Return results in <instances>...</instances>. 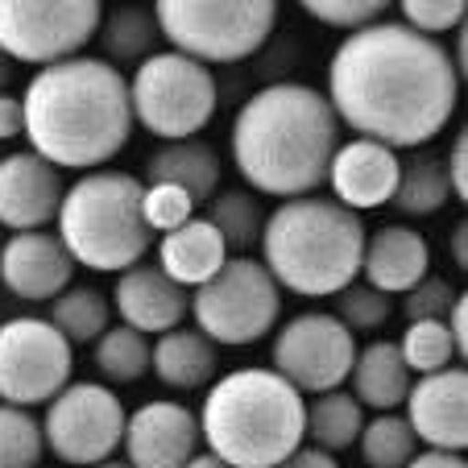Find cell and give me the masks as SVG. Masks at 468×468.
Wrapping results in <instances>:
<instances>
[{"mask_svg":"<svg viewBox=\"0 0 468 468\" xmlns=\"http://www.w3.org/2000/svg\"><path fill=\"white\" fill-rule=\"evenodd\" d=\"M324 100L356 137L423 150L456 116L460 75L443 42L381 17L336 46Z\"/></svg>","mask_w":468,"mask_h":468,"instance_id":"obj_1","label":"cell"},{"mask_svg":"<svg viewBox=\"0 0 468 468\" xmlns=\"http://www.w3.org/2000/svg\"><path fill=\"white\" fill-rule=\"evenodd\" d=\"M29 150L54 170H104L133 137L129 83L104 58L54 62L21 96Z\"/></svg>","mask_w":468,"mask_h":468,"instance_id":"obj_2","label":"cell"},{"mask_svg":"<svg viewBox=\"0 0 468 468\" xmlns=\"http://www.w3.org/2000/svg\"><path fill=\"white\" fill-rule=\"evenodd\" d=\"M232 162L261 195H315L340 145V121L307 83H265L232 116Z\"/></svg>","mask_w":468,"mask_h":468,"instance_id":"obj_3","label":"cell"},{"mask_svg":"<svg viewBox=\"0 0 468 468\" xmlns=\"http://www.w3.org/2000/svg\"><path fill=\"white\" fill-rule=\"evenodd\" d=\"M365 220L327 195L282 199L261 224V265L278 291L332 299L361 278Z\"/></svg>","mask_w":468,"mask_h":468,"instance_id":"obj_4","label":"cell"},{"mask_svg":"<svg viewBox=\"0 0 468 468\" xmlns=\"http://www.w3.org/2000/svg\"><path fill=\"white\" fill-rule=\"evenodd\" d=\"M199 440L229 468H278L307 435V398L274 369H232L199 407Z\"/></svg>","mask_w":468,"mask_h":468,"instance_id":"obj_5","label":"cell"},{"mask_svg":"<svg viewBox=\"0 0 468 468\" xmlns=\"http://www.w3.org/2000/svg\"><path fill=\"white\" fill-rule=\"evenodd\" d=\"M142 178L129 170H88L80 175L58 204V245L75 265L96 274H124L145 261L154 237L142 220Z\"/></svg>","mask_w":468,"mask_h":468,"instance_id":"obj_6","label":"cell"},{"mask_svg":"<svg viewBox=\"0 0 468 468\" xmlns=\"http://www.w3.org/2000/svg\"><path fill=\"white\" fill-rule=\"evenodd\" d=\"M162 42L175 54L224 67L257 54L278 29L274 0H162L154 5Z\"/></svg>","mask_w":468,"mask_h":468,"instance_id":"obj_7","label":"cell"},{"mask_svg":"<svg viewBox=\"0 0 468 468\" xmlns=\"http://www.w3.org/2000/svg\"><path fill=\"white\" fill-rule=\"evenodd\" d=\"M129 112L133 124L162 142H186L212 124L216 116V75L212 67L175 50H158L129 75Z\"/></svg>","mask_w":468,"mask_h":468,"instance_id":"obj_8","label":"cell"},{"mask_svg":"<svg viewBox=\"0 0 468 468\" xmlns=\"http://www.w3.org/2000/svg\"><path fill=\"white\" fill-rule=\"evenodd\" d=\"M186 315H195V332H204L216 348L257 345L278 327L282 291L257 257L237 253L204 286H195Z\"/></svg>","mask_w":468,"mask_h":468,"instance_id":"obj_9","label":"cell"},{"mask_svg":"<svg viewBox=\"0 0 468 468\" xmlns=\"http://www.w3.org/2000/svg\"><path fill=\"white\" fill-rule=\"evenodd\" d=\"M104 17L100 0H0V54L29 67L80 58Z\"/></svg>","mask_w":468,"mask_h":468,"instance_id":"obj_10","label":"cell"},{"mask_svg":"<svg viewBox=\"0 0 468 468\" xmlns=\"http://www.w3.org/2000/svg\"><path fill=\"white\" fill-rule=\"evenodd\" d=\"M124 402L104 381H67L46 407L42 443L75 468H91L121 448Z\"/></svg>","mask_w":468,"mask_h":468,"instance_id":"obj_11","label":"cell"},{"mask_svg":"<svg viewBox=\"0 0 468 468\" xmlns=\"http://www.w3.org/2000/svg\"><path fill=\"white\" fill-rule=\"evenodd\" d=\"M75 373V348L50 327V319L17 315L0 324V402L42 407Z\"/></svg>","mask_w":468,"mask_h":468,"instance_id":"obj_12","label":"cell"},{"mask_svg":"<svg viewBox=\"0 0 468 468\" xmlns=\"http://www.w3.org/2000/svg\"><path fill=\"white\" fill-rule=\"evenodd\" d=\"M356 336L332 311H303L278 327L274 340V373L294 386L303 398L340 389L353 373Z\"/></svg>","mask_w":468,"mask_h":468,"instance_id":"obj_13","label":"cell"},{"mask_svg":"<svg viewBox=\"0 0 468 468\" xmlns=\"http://www.w3.org/2000/svg\"><path fill=\"white\" fill-rule=\"evenodd\" d=\"M407 423L419 443L431 452H464L468 448V373L464 365H448L440 373H423L410 381Z\"/></svg>","mask_w":468,"mask_h":468,"instance_id":"obj_14","label":"cell"},{"mask_svg":"<svg viewBox=\"0 0 468 468\" xmlns=\"http://www.w3.org/2000/svg\"><path fill=\"white\" fill-rule=\"evenodd\" d=\"M124 464L129 468H186V460L199 452V419L191 407L178 402H145L133 415H124Z\"/></svg>","mask_w":468,"mask_h":468,"instance_id":"obj_15","label":"cell"},{"mask_svg":"<svg viewBox=\"0 0 468 468\" xmlns=\"http://www.w3.org/2000/svg\"><path fill=\"white\" fill-rule=\"evenodd\" d=\"M62 170L42 162L34 150H13L0 158V224L9 232H37L58 216Z\"/></svg>","mask_w":468,"mask_h":468,"instance_id":"obj_16","label":"cell"},{"mask_svg":"<svg viewBox=\"0 0 468 468\" xmlns=\"http://www.w3.org/2000/svg\"><path fill=\"white\" fill-rule=\"evenodd\" d=\"M398 170H402V158L389 145L369 142V137H353V142L336 145L324 183L332 186V199L340 207L361 216L369 207H381L394 199Z\"/></svg>","mask_w":468,"mask_h":468,"instance_id":"obj_17","label":"cell"},{"mask_svg":"<svg viewBox=\"0 0 468 468\" xmlns=\"http://www.w3.org/2000/svg\"><path fill=\"white\" fill-rule=\"evenodd\" d=\"M75 278V261L67 257V249L58 245V237L46 229L37 232H13L0 245V282L5 291H13L26 303H46L58 299Z\"/></svg>","mask_w":468,"mask_h":468,"instance_id":"obj_18","label":"cell"},{"mask_svg":"<svg viewBox=\"0 0 468 468\" xmlns=\"http://www.w3.org/2000/svg\"><path fill=\"white\" fill-rule=\"evenodd\" d=\"M112 303L121 311L124 327L142 332V336H162L170 327H183L186 311H191V291L175 286L158 265L137 261L116 278Z\"/></svg>","mask_w":468,"mask_h":468,"instance_id":"obj_19","label":"cell"},{"mask_svg":"<svg viewBox=\"0 0 468 468\" xmlns=\"http://www.w3.org/2000/svg\"><path fill=\"white\" fill-rule=\"evenodd\" d=\"M431 274V245L410 224H381L378 232L365 237L361 253V278L365 286L381 294H407L415 282Z\"/></svg>","mask_w":468,"mask_h":468,"instance_id":"obj_20","label":"cell"},{"mask_svg":"<svg viewBox=\"0 0 468 468\" xmlns=\"http://www.w3.org/2000/svg\"><path fill=\"white\" fill-rule=\"evenodd\" d=\"M154 245H158V270L175 286H183V291L204 286L229 261V249H224L220 232L212 229L207 216H191L186 224H178L175 232L158 237Z\"/></svg>","mask_w":468,"mask_h":468,"instance_id":"obj_21","label":"cell"},{"mask_svg":"<svg viewBox=\"0 0 468 468\" xmlns=\"http://www.w3.org/2000/svg\"><path fill=\"white\" fill-rule=\"evenodd\" d=\"M150 183H170L178 191L191 195V204H207L220 186V154L212 142L186 137V142H162L158 150L145 158V186Z\"/></svg>","mask_w":468,"mask_h":468,"instance_id":"obj_22","label":"cell"},{"mask_svg":"<svg viewBox=\"0 0 468 468\" xmlns=\"http://www.w3.org/2000/svg\"><path fill=\"white\" fill-rule=\"evenodd\" d=\"M150 369L170 389H204L216 381L220 348L195 327H170L158 340H150Z\"/></svg>","mask_w":468,"mask_h":468,"instance_id":"obj_23","label":"cell"},{"mask_svg":"<svg viewBox=\"0 0 468 468\" xmlns=\"http://www.w3.org/2000/svg\"><path fill=\"white\" fill-rule=\"evenodd\" d=\"M348 381H353L348 394H353L361 407L378 410V415L398 410L410 394V369L402 365V353H398L394 340H373V345L356 348Z\"/></svg>","mask_w":468,"mask_h":468,"instance_id":"obj_24","label":"cell"},{"mask_svg":"<svg viewBox=\"0 0 468 468\" xmlns=\"http://www.w3.org/2000/svg\"><path fill=\"white\" fill-rule=\"evenodd\" d=\"M91 42L104 50L108 67H121V62H145L150 54H158L162 46V29L154 9H142V5H124V9H112L100 17V29Z\"/></svg>","mask_w":468,"mask_h":468,"instance_id":"obj_25","label":"cell"},{"mask_svg":"<svg viewBox=\"0 0 468 468\" xmlns=\"http://www.w3.org/2000/svg\"><path fill=\"white\" fill-rule=\"evenodd\" d=\"M448 204H452V186H448V175H443V158L431 150L410 154V162H402V170H398V186L389 207L398 216L423 220V216H435Z\"/></svg>","mask_w":468,"mask_h":468,"instance_id":"obj_26","label":"cell"},{"mask_svg":"<svg viewBox=\"0 0 468 468\" xmlns=\"http://www.w3.org/2000/svg\"><path fill=\"white\" fill-rule=\"evenodd\" d=\"M361 427H365V407L340 386V389H327V394L311 398L307 435L303 440H311V448L327 452V456H340V452H348L356 443Z\"/></svg>","mask_w":468,"mask_h":468,"instance_id":"obj_27","label":"cell"},{"mask_svg":"<svg viewBox=\"0 0 468 468\" xmlns=\"http://www.w3.org/2000/svg\"><path fill=\"white\" fill-rule=\"evenodd\" d=\"M50 327L67 345H96L112 327V303L96 286H67L50 307Z\"/></svg>","mask_w":468,"mask_h":468,"instance_id":"obj_28","label":"cell"},{"mask_svg":"<svg viewBox=\"0 0 468 468\" xmlns=\"http://www.w3.org/2000/svg\"><path fill=\"white\" fill-rule=\"evenodd\" d=\"M356 448H361V460L369 468H407L410 456L419 452V440L398 410H386V415L365 419Z\"/></svg>","mask_w":468,"mask_h":468,"instance_id":"obj_29","label":"cell"},{"mask_svg":"<svg viewBox=\"0 0 468 468\" xmlns=\"http://www.w3.org/2000/svg\"><path fill=\"white\" fill-rule=\"evenodd\" d=\"M207 220L220 232L224 249H240V257H245V249H253L261 240L265 212L253 191H220V195H212Z\"/></svg>","mask_w":468,"mask_h":468,"instance_id":"obj_30","label":"cell"},{"mask_svg":"<svg viewBox=\"0 0 468 468\" xmlns=\"http://www.w3.org/2000/svg\"><path fill=\"white\" fill-rule=\"evenodd\" d=\"M96 369L104 373V386H133L150 369V340L124 324L108 327L96 340Z\"/></svg>","mask_w":468,"mask_h":468,"instance_id":"obj_31","label":"cell"},{"mask_svg":"<svg viewBox=\"0 0 468 468\" xmlns=\"http://www.w3.org/2000/svg\"><path fill=\"white\" fill-rule=\"evenodd\" d=\"M394 345L410 373H440L456 361V345H452L448 327L440 319H415V324H407V332Z\"/></svg>","mask_w":468,"mask_h":468,"instance_id":"obj_32","label":"cell"},{"mask_svg":"<svg viewBox=\"0 0 468 468\" xmlns=\"http://www.w3.org/2000/svg\"><path fill=\"white\" fill-rule=\"evenodd\" d=\"M42 452V423L29 410L0 402V468H37Z\"/></svg>","mask_w":468,"mask_h":468,"instance_id":"obj_33","label":"cell"},{"mask_svg":"<svg viewBox=\"0 0 468 468\" xmlns=\"http://www.w3.org/2000/svg\"><path fill=\"white\" fill-rule=\"evenodd\" d=\"M332 315L348 327V332H378V327L389 324L394 315V299L365 282H348L340 294H332Z\"/></svg>","mask_w":468,"mask_h":468,"instance_id":"obj_34","label":"cell"},{"mask_svg":"<svg viewBox=\"0 0 468 468\" xmlns=\"http://www.w3.org/2000/svg\"><path fill=\"white\" fill-rule=\"evenodd\" d=\"M145 186V183H142ZM195 216V204L191 195L178 191V186L170 183H150L142 191V220L145 229L154 232V237H166V232H175L178 224H186Z\"/></svg>","mask_w":468,"mask_h":468,"instance_id":"obj_35","label":"cell"},{"mask_svg":"<svg viewBox=\"0 0 468 468\" xmlns=\"http://www.w3.org/2000/svg\"><path fill=\"white\" fill-rule=\"evenodd\" d=\"M464 13H468L464 0H407L402 5V26L440 42L443 34H456L464 26Z\"/></svg>","mask_w":468,"mask_h":468,"instance_id":"obj_36","label":"cell"},{"mask_svg":"<svg viewBox=\"0 0 468 468\" xmlns=\"http://www.w3.org/2000/svg\"><path fill=\"white\" fill-rule=\"evenodd\" d=\"M307 17H315L319 26L345 29V34H356V29L373 26V21L386 17V0H307L303 5Z\"/></svg>","mask_w":468,"mask_h":468,"instance_id":"obj_37","label":"cell"},{"mask_svg":"<svg viewBox=\"0 0 468 468\" xmlns=\"http://www.w3.org/2000/svg\"><path fill=\"white\" fill-rule=\"evenodd\" d=\"M460 299V286L443 274H427L423 282H415L407 294H402V311H407V324L415 319H448L452 303Z\"/></svg>","mask_w":468,"mask_h":468,"instance_id":"obj_38","label":"cell"},{"mask_svg":"<svg viewBox=\"0 0 468 468\" xmlns=\"http://www.w3.org/2000/svg\"><path fill=\"white\" fill-rule=\"evenodd\" d=\"M443 175H448V186H452V199L464 204L468 199V133L460 129L456 142H452L448 158H443Z\"/></svg>","mask_w":468,"mask_h":468,"instance_id":"obj_39","label":"cell"},{"mask_svg":"<svg viewBox=\"0 0 468 468\" xmlns=\"http://www.w3.org/2000/svg\"><path fill=\"white\" fill-rule=\"evenodd\" d=\"M443 327H448L452 345H456V356H464V353H468V299H464V294L452 303V311H448V319H443Z\"/></svg>","mask_w":468,"mask_h":468,"instance_id":"obj_40","label":"cell"},{"mask_svg":"<svg viewBox=\"0 0 468 468\" xmlns=\"http://www.w3.org/2000/svg\"><path fill=\"white\" fill-rule=\"evenodd\" d=\"M26 129V116H21V96H9L0 91V142H9Z\"/></svg>","mask_w":468,"mask_h":468,"instance_id":"obj_41","label":"cell"},{"mask_svg":"<svg viewBox=\"0 0 468 468\" xmlns=\"http://www.w3.org/2000/svg\"><path fill=\"white\" fill-rule=\"evenodd\" d=\"M278 468H340V460L319 452V448H311V443H303V448H294Z\"/></svg>","mask_w":468,"mask_h":468,"instance_id":"obj_42","label":"cell"},{"mask_svg":"<svg viewBox=\"0 0 468 468\" xmlns=\"http://www.w3.org/2000/svg\"><path fill=\"white\" fill-rule=\"evenodd\" d=\"M407 468H468L464 464V452H415L410 456V464Z\"/></svg>","mask_w":468,"mask_h":468,"instance_id":"obj_43","label":"cell"},{"mask_svg":"<svg viewBox=\"0 0 468 468\" xmlns=\"http://www.w3.org/2000/svg\"><path fill=\"white\" fill-rule=\"evenodd\" d=\"M452 261H456L460 274L468 270V224H464V220L452 229Z\"/></svg>","mask_w":468,"mask_h":468,"instance_id":"obj_44","label":"cell"},{"mask_svg":"<svg viewBox=\"0 0 468 468\" xmlns=\"http://www.w3.org/2000/svg\"><path fill=\"white\" fill-rule=\"evenodd\" d=\"M186 468H229V464H224L220 456H212V452H207V448H199L191 460H186Z\"/></svg>","mask_w":468,"mask_h":468,"instance_id":"obj_45","label":"cell"},{"mask_svg":"<svg viewBox=\"0 0 468 468\" xmlns=\"http://www.w3.org/2000/svg\"><path fill=\"white\" fill-rule=\"evenodd\" d=\"M5 83H9V58L0 54V91H5Z\"/></svg>","mask_w":468,"mask_h":468,"instance_id":"obj_46","label":"cell"},{"mask_svg":"<svg viewBox=\"0 0 468 468\" xmlns=\"http://www.w3.org/2000/svg\"><path fill=\"white\" fill-rule=\"evenodd\" d=\"M91 468H129L124 460H116V456H108V460H100V464H91Z\"/></svg>","mask_w":468,"mask_h":468,"instance_id":"obj_47","label":"cell"}]
</instances>
